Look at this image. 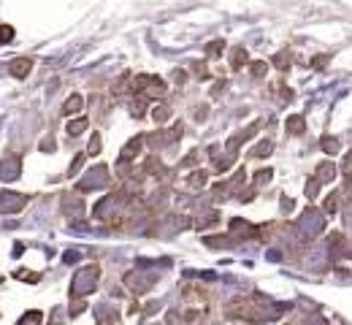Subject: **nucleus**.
I'll return each instance as SVG.
<instances>
[{
	"label": "nucleus",
	"mask_w": 352,
	"mask_h": 325,
	"mask_svg": "<svg viewBox=\"0 0 352 325\" xmlns=\"http://www.w3.org/2000/svg\"><path fill=\"white\" fill-rule=\"evenodd\" d=\"M14 38V30L11 27H0V41L6 44V41H11Z\"/></svg>",
	"instance_id": "nucleus-5"
},
{
	"label": "nucleus",
	"mask_w": 352,
	"mask_h": 325,
	"mask_svg": "<svg viewBox=\"0 0 352 325\" xmlns=\"http://www.w3.org/2000/svg\"><path fill=\"white\" fill-rule=\"evenodd\" d=\"M84 128H87V119H76V122H70V125H68V133L76 136V133H82Z\"/></svg>",
	"instance_id": "nucleus-4"
},
{
	"label": "nucleus",
	"mask_w": 352,
	"mask_h": 325,
	"mask_svg": "<svg viewBox=\"0 0 352 325\" xmlns=\"http://www.w3.org/2000/svg\"><path fill=\"white\" fill-rule=\"evenodd\" d=\"M17 171H19V162H17V160L3 162V165H0V179H14V176H17Z\"/></svg>",
	"instance_id": "nucleus-1"
},
{
	"label": "nucleus",
	"mask_w": 352,
	"mask_h": 325,
	"mask_svg": "<svg viewBox=\"0 0 352 325\" xmlns=\"http://www.w3.org/2000/svg\"><path fill=\"white\" fill-rule=\"evenodd\" d=\"M27 70H30V60H14V68H11L14 76H24Z\"/></svg>",
	"instance_id": "nucleus-2"
},
{
	"label": "nucleus",
	"mask_w": 352,
	"mask_h": 325,
	"mask_svg": "<svg viewBox=\"0 0 352 325\" xmlns=\"http://www.w3.org/2000/svg\"><path fill=\"white\" fill-rule=\"evenodd\" d=\"M79 109H82V98H79V95H73V98L65 103V114H73V111H79Z\"/></svg>",
	"instance_id": "nucleus-3"
}]
</instances>
